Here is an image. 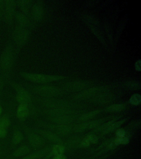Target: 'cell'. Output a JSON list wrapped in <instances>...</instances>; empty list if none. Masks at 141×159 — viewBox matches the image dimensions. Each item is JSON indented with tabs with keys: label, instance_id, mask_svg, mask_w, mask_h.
I'll return each instance as SVG.
<instances>
[{
	"label": "cell",
	"instance_id": "1",
	"mask_svg": "<svg viewBox=\"0 0 141 159\" xmlns=\"http://www.w3.org/2000/svg\"><path fill=\"white\" fill-rule=\"evenodd\" d=\"M33 101L45 109H62L84 110L87 107L85 103L58 98H43L33 97Z\"/></svg>",
	"mask_w": 141,
	"mask_h": 159
},
{
	"label": "cell",
	"instance_id": "2",
	"mask_svg": "<svg viewBox=\"0 0 141 159\" xmlns=\"http://www.w3.org/2000/svg\"><path fill=\"white\" fill-rule=\"evenodd\" d=\"M17 53L11 42H8L0 55V76L5 83L9 82Z\"/></svg>",
	"mask_w": 141,
	"mask_h": 159
},
{
	"label": "cell",
	"instance_id": "3",
	"mask_svg": "<svg viewBox=\"0 0 141 159\" xmlns=\"http://www.w3.org/2000/svg\"><path fill=\"white\" fill-rule=\"evenodd\" d=\"M8 83L16 93V100L19 104H25L30 108L33 117L39 114V109L36 107L33 102V96L23 85L16 82L10 81Z\"/></svg>",
	"mask_w": 141,
	"mask_h": 159
},
{
	"label": "cell",
	"instance_id": "4",
	"mask_svg": "<svg viewBox=\"0 0 141 159\" xmlns=\"http://www.w3.org/2000/svg\"><path fill=\"white\" fill-rule=\"evenodd\" d=\"M24 87L31 94L41 98H58L64 93L61 89L54 86L24 84Z\"/></svg>",
	"mask_w": 141,
	"mask_h": 159
},
{
	"label": "cell",
	"instance_id": "5",
	"mask_svg": "<svg viewBox=\"0 0 141 159\" xmlns=\"http://www.w3.org/2000/svg\"><path fill=\"white\" fill-rule=\"evenodd\" d=\"M19 75L23 79L37 84H44L63 79L64 78L59 76L49 75L40 73H29L21 71Z\"/></svg>",
	"mask_w": 141,
	"mask_h": 159
},
{
	"label": "cell",
	"instance_id": "6",
	"mask_svg": "<svg viewBox=\"0 0 141 159\" xmlns=\"http://www.w3.org/2000/svg\"><path fill=\"white\" fill-rule=\"evenodd\" d=\"M20 125L32 148L35 150H39L45 147L46 140L34 131L32 128L29 127L23 123H20Z\"/></svg>",
	"mask_w": 141,
	"mask_h": 159
},
{
	"label": "cell",
	"instance_id": "7",
	"mask_svg": "<svg viewBox=\"0 0 141 159\" xmlns=\"http://www.w3.org/2000/svg\"><path fill=\"white\" fill-rule=\"evenodd\" d=\"M31 31L29 29L24 28L16 25L12 33V39L17 47V53L25 46L30 36Z\"/></svg>",
	"mask_w": 141,
	"mask_h": 159
},
{
	"label": "cell",
	"instance_id": "8",
	"mask_svg": "<svg viewBox=\"0 0 141 159\" xmlns=\"http://www.w3.org/2000/svg\"><path fill=\"white\" fill-rule=\"evenodd\" d=\"M39 114L44 116L45 117H52L67 115H80L84 113V110L62 109H39Z\"/></svg>",
	"mask_w": 141,
	"mask_h": 159
},
{
	"label": "cell",
	"instance_id": "9",
	"mask_svg": "<svg viewBox=\"0 0 141 159\" xmlns=\"http://www.w3.org/2000/svg\"><path fill=\"white\" fill-rule=\"evenodd\" d=\"M17 6L16 1H5V6L3 11V20L5 22L9 27H11L13 26L15 19V16L16 12V8Z\"/></svg>",
	"mask_w": 141,
	"mask_h": 159
},
{
	"label": "cell",
	"instance_id": "10",
	"mask_svg": "<svg viewBox=\"0 0 141 159\" xmlns=\"http://www.w3.org/2000/svg\"><path fill=\"white\" fill-rule=\"evenodd\" d=\"M104 89L100 87H95L82 91L75 94L72 97V100L77 102H81L86 100H90L97 94L102 93Z\"/></svg>",
	"mask_w": 141,
	"mask_h": 159
},
{
	"label": "cell",
	"instance_id": "11",
	"mask_svg": "<svg viewBox=\"0 0 141 159\" xmlns=\"http://www.w3.org/2000/svg\"><path fill=\"white\" fill-rule=\"evenodd\" d=\"M32 129L46 140L52 143L54 145L64 144V140L61 138L51 130L37 127L32 128Z\"/></svg>",
	"mask_w": 141,
	"mask_h": 159
},
{
	"label": "cell",
	"instance_id": "12",
	"mask_svg": "<svg viewBox=\"0 0 141 159\" xmlns=\"http://www.w3.org/2000/svg\"><path fill=\"white\" fill-rule=\"evenodd\" d=\"M44 16V9L42 1H37L34 2L31 10L30 20L36 25L42 20Z\"/></svg>",
	"mask_w": 141,
	"mask_h": 159
},
{
	"label": "cell",
	"instance_id": "13",
	"mask_svg": "<svg viewBox=\"0 0 141 159\" xmlns=\"http://www.w3.org/2000/svg\"><path fill=\"white\" fill-rule=\"evenodd\" d=\"M80 115H67L60 116L52 117H46V120L52 124L57 125H65L73 124L77 121L78 118Z\"/></svg>",
	"mask_w": 141,
	"mask_h": 159
},
{
	"label": "cell",
	"instance_id": "14",
	"mask_svg": "<svg viewBox=\"0 0 141 159\" xmlns=\"http://www.w3.org/2000/svg\"><path fill=\"white\" fill-rule=\"evenodd\" d=\"M114 97L112 94L109 93H100L89 100L91 104L96 105H107L112 102Z\"/></svg>",
	"mask_w": 141,
	"mask_h": 159
},
{
	"label": "cell",
	"instance_id": "15",
	"mask_svg": "<svg viewBox=\"0 0 141 159\" xmlns=\"http://www.w3.org/2000/svg\"><path fill=\"white\" fill-rule=\"evenodd\" d=\"M15 19L17 22V25L29 29L30 30L33 29L35 27V24L33 23L26 15L20 11H16L15 12Z\"/></svg>",
	"mask_w": 141,
	"mask_h": 159
},
{
	"label": "cell",
	"instance_id": "16",
	"mask_svg": "<svg viewBox=\"0 0 141 159\" xmlns=\"http://www.w3.org/2000/svg\"><path fill=\"white\" fill-rule=\"evenodd\" d=\"M84 137L82 135H73L68 138L63 144L65 147V151H70L78 148L80 143Z\"/></svg>",
	"mask_w": 141,
	"mask_h": 159
},
{
	"label": "cell",
	"instance_id": "17",
	"mask_svg": "<svg viewBox=\"0 0 141 159\" xmlns=\"http://www.w3.org/2000/svg\"><path fill=\"white\" fill-rule=\"evenodd\" d=\"M16 116L20 123H23L29 117L33 116L30 108L28 105L23 104H19L17 108Z\"/></svg>",
	"mask_w": 141,
	"mask_h": 159
},
{
	"label": "cell",
	"instance_id": "18",
	"mask_svg": "<svg viewBox=\"0 0 141 159\" xmlns=\"http://www.w3.org/2000/svg\"><path fill=\"white\" fill-rule=\"evenodd\" d=\"M53 145H47L34 152L29 153L20 159H39L45 157L50 152Z\"/></svg>",
	"mask_w": 141,
	"mask_h": 159
},
{
	"label": "cell",
	"instance_id": "19",
	"mask_svg": "<svg viewBox=\"0 0 141 159\" xmlns=\"http://www.w3.org/2000/svg\"><path fill=\"white\" fill-rule=\"evenodd\" d=\"M119 115H112L104 117L101 119H96V120H90L89 121H85L86 122V129L87 130H93L96 129L98 127L101 125L109 120H112L117 117Z\"/></svg>",
	"mask_w": 141,
	"mask_h": 159
},
{
	"label": "cell",
	"instance_id": "20",
	"mask_svg": "<svg viewBox=\"0 0 141 159\" xmlns=\"http://www.w3.org/2000/svg\"><path fill=\"white\" fill-rule=\"evenodd\" d=\"M17 6H18L20 12L28 16L30 19V12L34 1L31 0H18L16 1Z\"/></svg>",
	"mask_w": 141,
	"mask_h": 159
},
{
	"label": "cell",
	"instance_id": "21",
	"mask_svg": "<svg viewBox=\"0 0 141 159\" xmlns=\"http://www.w3.org/2000/svg\"><path fill=\"white\" fill-rule=\"evenodd\" d=\"M129 119V117L124 118L123 119L118 120L114 122L112 124H111L107 129H106L101 134H99L98 136L99 139H101V138L103 137L108 135V134L116 131L117 129L120 128L121 125H122L126 122H127Z\"/></svg>",
	"mask_w": 141,
	"mask_h": 159
},
{
	"label": "cell",
	"instance_id": "22",
	"mask_svg": "<svg viewBox=\"0 0 141 159\" xmlns=\"http://www.w3.org/2000/svg\"><path fill=\"white\" fill-rule=\"evenodd\" d=\"M88 84L85 82H77L70 83L64 86V89L68 92H77L82 90L86 88Z\"/></svg>",
	"mask_w": 141,
	"mask_h": 159
},
{
	"label": "cell",
	"instance_id": "23",
	"mask_svg": "<svg viewBox=\"0 0 141 159\" xmlns=\"http://www.w3.org/2000/svg\"><path fill=\"white\" fill-rule=\"evenodd\" d=\"M101 109H96V110L91 111L87 113H83L79 115L77 121L80 122L89 121L99 115L102 112Z\"/></svg>",
	"mask_w": 141,
	"mask_h": 159
},
{
	"label": "cell",
	"instance_id": "24",
	"mask_svg": "<svg viewBox=\"0 0 141 159\" xmlns=\"http://www.w3.org/2000/svg\"><path fill=\"white\" fill-rule=\"evenodd\" d=\"M65 149L63 144L53 145L50 152L44 157L45 159H49L56 155H62L65 152Z\"/></svg>",
	"mask_w": 141,
	"mask_h": 159
},
{
	"label": "cell",
	"instance_id": "25",
	"mask_svg": "<svg viewBox=\"0 0 141 159\" xmlns=\"http://www.w3.org/2000/svg\"><path fill=\"white\" fill-rule=\"evenodd\" d=\"M24 139V134L23 132L18 127H15L12 137V145L14 146L19 145L23 141Z\"/></svg>",
	"mask_w": 141,
	"mask_h": 159
},
{
	"label": "cell",
	"instance_id": "26",
	"mask_svg": "<svg viewBox=\"0 0 141 159\" xmlns=\"http://www.w3.org/2000/svg\"><path fill=\"white\" fill-rule=\"evenodd\" d=\"M122 115H119L118 116L115 118V119H112V120H109L108 121L106 122L101 124L100 126L98 127L96 129L91 130V131L90 132V133L95 134V135H98V134H99L102 133V132H103L104 130H106V129H107L111 124H112V123L121 119V118H122Z\"/></svg>",
	"mask_w": 141,
	"mask_h": 159
},
{
	"label": "cell",
	"instance_id": "27",
	"mask_svg": "<svg viewBox=\"0 0 141 159\" xmlns=\"http://www.w3.org/2000/svg\"><path fill=\"white\" fill-rule=\"evenodd\" d=\"M127 106L126 104L124 103L112 104L105 108L104 111L105 112L109 113L120 112L125 110Z\"/></svg>",
	"mask_w": 141,
	"mask_h": 159
},
{
	"label": "cell",
	"instance_id": "28",
	"mask_svg": "<svg viewBox=\"0 0 141 159\" xmlns=\"http://www.w3.org/2000/svg\"><path fill=\"white\" fill-rule=\"evenodd\" d=\"M30 152L31 149L29 146L23 145L16 149L12 154V156L15 157H23L29 153Z\"/></svg>",
	"mask_w": 141,
	"mask_h": 159
},
{
	"label": "cell",
	"instance_id": "29",
	"mask_svg": "<svg viewBox=\"0 0 141 159\" xmlns=\"http://www.w3.org/2000/svg\"><path fill=\"white\" fill-rule=\"evenodd\" d=\"M11 121L9 114H6L0 116V127L8 129L11 125Z\"/></svg>",
	"mask_w": 141,
	"mask_h": 159
},
{
	"label": "cell",
	"instance_id": "30",
	"mask_svg": "<svg viewBox=\"0 0 141 159\" xmlns=\"http://www.w3.org/2000/svg\"><path fill=\"white\" fill-rule=\"evenodd\" d=\"M141 123V121L140 119L133 120L128 124L124 129L130 132L132 131V130H137L140 127Z\"/></svg>",
	"mask_w": 141,
	"mask_h": 159
},
{
	"label": "cell",
	"instance_id": "31",
	"mask_svg": "<svg viewBox=\"0 0 141 159\" xmlns=\"http://www.w3.org/2000/svg\"><path fill=\"white\" fill-rule=\"evenodd\" d=\"M116 137L124 138L126 137H130L131 136V132L126 130L124 128H119L115 131Z\"/></svg>",
	"mask_w": 141,
	"mask_h": 159
},
{
	"label": "cell",
	"instance_id": "32",
	"mask_svg": "<svg viewBox=\"0 0 141 159\" xmlns=\"http://www.w3.org/2000/svg\"><path fill=\"white\" fill-rule=\"evenodd\" d=\"M141 101V95L139 94H135L130 97L129 102L131 105L137 106L140 104Z\"/></svg>",
	"mask_w": 141,
	"mask_h": 159
},
{
	"label": "cell",
	"instance_id": "33",
	"mask_svg": "<svg viewBox=\"0 0 141 159\" xmlns=\"http://www.w3.org/2000/svg\"><path fill=\"white\" fill-rule=\"evenodd\" d=\"M85 136L88 139L89 141L91 144H96L98 142L99 140L98 136L95 134L89 133Z\"/></svg>",
	"mask_w": 141,
	"mask_h": 159
},
{
	"label": "cell",
	"instance_id": "34",
	"mask_svg": "<svg viewBox=\"0 0 141 159\" xmlns=\"http://www.w3.org/2000/svg\"><path fill=\"white\" fill-rule=\"evenodd\" d=\"M90 144L91 143L89 141L88 139L86 137V136H85L82 140L81 143H80L79 148H87L90 146Z\"/></svg>",
	"mask_w": 141,
	"mask_h": 159
},
{
	"label": "cell",
	"instance_id": "35",
	"mask_svg": "<svg viewBox=\"0 0 141 159\" xmlns=\"http://www.w3.org/2000/svg\"><path fill=\"white\" fill-rule=\"evenodd\" d=\"M127 86L129 89H135L139 88L140 85L139 83H135V82H130L127 83Z\"/></svg>",
	"mask_w": 141,
	"mask_h": 159
},
{
	"label": "cell",
	"instance_id": "36",
	"mask_svg": "<svg viewBox=\"0 0 141 159\" xmlns=\"http://www.w3.org/2000/svg\"><path fill=\"white\" fill-rule=\"evenodd\" d=\"M8 129L0 127V139H3L7 137L8 134Z\"/></svg>",
	"mask_w": 141,
	"mask_h": 159
},
{
	"label": "cell",
	"instance_id": "37",
	"mask_svg": "<svg viewBox=\"0 0 141 159\" xmlns=\"http://www.w3.org/2000/svg\"><path fill=\"white\" fill-rule=\"evenodd\" d=\"M52 157L51 159H68L64 154L56 155Z\"/></svg>",
	"mask_w": 141,
	"mask_h": 159
},
{
	"label": "cell",
	"instance_id": "38",
	"mask_svg": "<svg viewBox=\"0 0 141 159\" xmlns=\"http://www.w3.org/2000/svg\"><path fill=\"white\" fill-rule=\"evenodd\" d=\"M135 69L136 70L140 71L141 70V60H139L137 61L135 64Z\"/></svg>",
	"mask_w": 141,
	"mask_h": 159
},
{
	"label": "cell",
	"instance_id": "39",
	"mask_svg": "<svg viewBox=\"0 0 141 159\" xmlns=\"http://www.w3.org/2000/svg\"><path fill=\"white\" fill-rule=\"evenodd\" d=\"M5 83V82L3 80L2 77L0 76V91L3 89Z\"/></svg>",
	"mask_w": 141,
	"mask_h": 159
},
{
	"label": "cell",
	"instance_id": "40",
	"mask_svg": "<svg viewBox=\"0 0 141 159\" xmlns=\"http://www.w3.org/2000/svg\"><path fill=\"white\" fill-rule=\"evenodd\" d=\"M5 6V1L0 0V10L3 11Z\"/></svg>",
	"mask_w": 141,
	"mask_h": 159
},
{
	"label": "cell",
	"instance_id": "41",
	"mask_svg": "<svg viewBox=\"0 0 141 159\" xmlns=\"http://www.w3.org/2000/svg\"><path fill=\"white\" fill-rule=\"evenodd\" d=\"M2 112H3V108H2V106L0 104V116H2Z\"/></svg>",
	"mask_w": 141,
	"mask_h": 159
},
{
	"label": "cell",
	"instance_id": "42",
	"mask_svg": "<svg viewBox=\"0 0 141 159\" xmlns=\"http://www.w3.org/2000/svg\"><path fill=\"white\" fill-rule=\"evenodd\" d=\"M108 155L109 154H108L107 155H104V156H103L102 157H100V158L98 159H105V158H106L108 156Z\"/></svg>",
	"mask_w": 141,
	"mask_h": 159
},
{
	"label": "cell",
	"instance_id": "43",
	"mask_svg": "<svg viewBox=\"0 0 141 159\" xmlns=\"http://www.w3.org/2000/svg\"><path fill=\"white\" fill-rule=\"evenodd\" d=\"M2 11H1V10H0V18H1V17H2Z\"/></svg>",
	"mask_w": 141,
	"mask_h": 159
},
{
	"label": "cell",
	"instance_id": "44",
	"mask_svg": "<svg viewBox=\"0 0 141 159\" xmlns=\"http://www.w3.org/2000/svg\"><path fill=\"white\" fill-rule=\"evenodd\" d=\"M2 149H1V147H0V156H1V155H2Z\"/></svg>",
	"mask_w": 141,
	"mask_h": 159
},
{
	"label": "cell",
	"instance_id": "45",
	"mask_svg": "<svg viewBox=\"0 0 141 159\" xmlns=\"http://www.w3.org/2000/svg\"><path fill=\"white\" fill-rule=\"evenodd\" d=\"M0 96H1V95H0Z\"/></svg>",
	"mask_w": 141,
	"mask_h": 159
}]
</instances>
